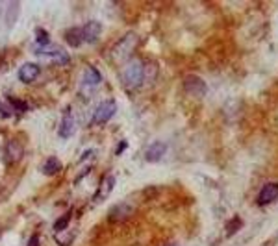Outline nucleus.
Wrapping results in <instances>:
<instances>
[{"instance_id": "f257e3e1", "label": "nucleus", "mask_w": 278, "mask_h": 246, "mask_svg": "<svg viewBox=\"0 0 278 246\" xmlns=\"http://www.w3.org/2000/svg\"><path fill=\"white\" fill-rule=\"evenodd\" d=\"M145 80V67L143 63L139 62V60H130V62H126L123 65V69H121V82L126 89H130V91H134L137 89Z\"/></svg>"}, {"instance_id": "f03ea898", "label": "nucleus", "mask_w": 278, "mask_h": 246, "mask_svg": "<svg viewBox=\"0 0 278 246\" xmlns=\"http://www.w3.org/2000/svg\"><path fill=\"white\" fill-rule=\"evenodd\" d=\"M135 41H137V37H135L134 33H128V35H124L121 41L117 43V46L114 48V58L117 62H124L126 58H130V54L134 50L135 46Z\"/></svg>"}, {"instance_id": "7ed1b4c3", "label": "nucleus", "mask_w": 278, "mask_h": 246, "mask_svg": "<svg viewBox=\"0 0 278 246\" xmlns=\"http://www.w3.org/2000/svg\"><path fill=\"white\" fill-rule=\"evenodd\" d=\"M115 111H117V104H115V100H106V102H102L97 109H95V113H93V123L95 124L108 123V121L115 115Z\"/></svg>"}, {"instance_id": "20e7f679", "label": "nucleus", "mask_w": 278, "mask_h": 246, "mask_svg": "<svg viewBox=\"0 0 278 246\" xmlns=\"http://www.w3.org/2000/svg\"><path fill=\"white\" fill-rule=\"evenodd\" d=\"M22 154H24V150H22V144L19 141H8L6 143V148H4V159L8 161V163H19L21 161Z\"/></svg>"}, {"instance_id": "39448f33", "label": "nucleus", "mask_w": 278, "mask_h": 246, "mask_svg": "<svg viewBox=\"0 0 278 246\" xmlns=\"http://www.w3.org/2000/svg\"><path fill=\"white\" fill-rule=\"evenodd\" d=\"M35 54H39V56H47V58H52L56 63H62V65H65V63H69V54L63 50V48H60V46H54V45H49L47 48H43V50H37Z\"/></svg>"}, {"instance_id": "423d86ee", "label": "nucleus", "mask_w": 278, "mask_h": 246, "mask_svg": "<svg viewBox=\"0 0 278 246\" xmlns=\"http://www.w3.org/2000/svg\"><path fill=\"white\" fill-rule=\"evenodd\" d=\"M82 41L83 43H95L98 39V35H100V31H102V26H100V22L97 21H89L85 22L82 28Z\"/></svg>"}, {"instance_id": "0eeeda50", "label": "nucleus", "mask_w": 278, "mask_h": 246, "mask_svg": "<svg viewBox=\"0 0 278 246\" xmlns=\"http://www.w3.org/2000/svg\"><path fill=\"white\" fill-rule=\"evenodd\" d=\"M278 198V184H265L262 187L260 195H258V204L267 205L271 202H275Z\"/></svg>"}, {"instance_id": "6e6552de", "label": "nucleus", "mask_w": 278, "mask_h": 246, "mask_svg": "<svg viewBox=\"0 0 278 246\" xmlns=\"http://www.w3.org/2000/svg\"><path fill=\"white\" fill-rule=\"evenodd\" d=\"M74 132V117H72V109L71 108H65L63 109V117L62 123H60V135L63 139L71 137V134Z\"/></svg>"}, {"instance_id": "1a4fd4ad", "label": "nucleus", "mask_w": 278, "mask_h": 246, "mask_svg": "<svg viewBox=\"0 0 278 246\" xmlns=\"http://www.w3.org/2000/svg\"><path fill=\"white\" fill-rule=\"evenodd\" d=\"M17 76H19V80L22 83L35 82V78L39 76V67L35 63H24L21 69H19V72H17Z\"/></svg>"}, {"instance_id": "9d476101", "label": "nucleus", "mask_w": 278, "mask_h": 246, "mask_svg": "<svg viewBox=\"0 0 278 246\" xmlns=\"http://www.w3.org/2000/svg\"><path fill=\"white\" fill-rule=\"evenodd\" d=\"M115 187V176L108 174L106 178H102V182H100V185H98V189H97V196H95V200H106L108 196H110V193L114 191Z\"/></svg>"}, {"instance_id": "9b49d317", "label": "nucleus", "mask_w": 278, "mask_h": 246, "mask_svg": "<svg viewBox=\"0 0 278 246\" xmlns=\"http://www.w3.org/2000/svg\"><path fill=\"white\" fill-rule=\"evenodd\" d=\"M184 87L187 89V92H189V94H196V96L206 94V83L202 82L198 76H189V78L185 80Z\"/></svg>"}, {"instance_id": "f8f14e48", "label": "nucleus", "mask_w": 278, "mask_h": 246, "mask_svg": "<svg viewBox=\"0 0 278 246\" xmlns=\"http://www.w3.org/2000/svg\"><path fill=\"white\" fill-rule=\"evenodd\" d=\"M167 152V146H165L162 141H156L148 146V150H147V161H150V163H156V161H160L162 157L165 155Z\"/></svg>"}, {"instance_id": "ddd939ff", "label": "nucleus", "mask_w": 278, "mask_h": 246, "mask_svg": "<svg viewBox=\"0 0 278 246\" xmlns=\"http://www.w3.org/2000/svg\"><path fill=\"white\" fill-rule=\"evenodd\" d=\"M134 213V207L132 205H115L110 213V220L112 222H117V220H124Z\"/></svg>"}, {"instance_id": "4468645a", "label": "nucleus", "mask_w": 278, "mask_h": 246, "mask_svg": "<svg viewBox=\"0 0 278 246\" xmlns=\"http://www.w3.org/2000/svg\"><path fill=\"white\" fill-rule=\"evenodd\" d=\"M50 45V37L49 33L43 30V28H35V46H33V52L37 50H43Z\"/></svg>"}, {"instance_id": "2eb2a0df", "label": "nucleus", "mask_w": 278, "mask_h": 246, "mask_svg": "<svg viewBox=\"0 0 278 246\" xmlns=\"http://www.w3.org/2000/svg\"><path fill=\"white\" fill-rule=\"evenodd\" d=\"M65 41L69 43L71 46H82V31L80 28H69L65 31Z\"/></svg>"}, {"instance_id": "dca6fc26", "label": "nucleus", "mask_w": 278, "mask_h": 246, "mask_svg": "<svg viewBox=\"0 0 278 246\" xmlns=\"http://www.w3.org/2000/svg\"><path fill=\"white\" fill-rule=\"evenodd\" d=\"M83 82L89 83V85H97V83L102 82V76H100V72L97 71L95 67H87L85 74H83Z\"/></svg>"}, {"instance_id": "f3484780", "label": "nucleus", "mask_w": 278, "mask_h": 246, "mask_svg": "<svg viewBox=\"0 0 278 246\" xmlns=\"http://www.w3.org/2000/svg\"><path fill=\"white\" fill-rule=\"evenodd\" d=\"M62 169V165H60V161L56 159V157H49L47 161H45V167H43V172L47 176H52V174H56L58 170Z\"/></svg>"}, {"instance_id": "a211bd4d", "label": "nucleus", "mask_w": 278, "mask_h": 246, "mask_svg": "<svg viewBox=\"0 0 278 246\" xmlns=\"http://www.w3.org/2000/svg\"><path fill=\"white\" fill-rule=\"evenodd\" d=\"M71 216H72V211H67L63 216H60L58 220H56V224H54V230L56 231H62V230H65L67 226H69V220H71Z\"/></svg>"}, {"instance_id": "6ab92c4d", "label": "nucleus", "mask_w": 278, "mask_h": 246, "mask_svg": "<svg viewBox=\"0 0 278 246\" xmlns=\"http://www.w3.org/2000/svg\"><path fill=\"white\" fill-rule=\"evenodd\" d=\"M8 100H10L11 106H13V108H15L17 111H21V113H22V111H26V109L30 108V106H28L26 102H22V100H19V98H13V96H8Z\"/></svg>"}, {"instance_id": "aec40b11", "label": "nucleus", "mask_w": 278, "mask_h": 246, "mask_svg": "<svg viewBox=\"0 0 278 246\" xmlns=\"http://www.w3.org/2000/svg\"><path fill=\"white\" fill-rule=\"evenodd\" d=\"M243 226V222H241V218L239 216H236V218H232V222H230V226H228V230H227V235H234L237 230Z\"/></svg>"}, {"instance_id": "412c9836", "label": "nucleus", "mask_w": 278, "mask_h": 246, "mask_svg": "<svg viewBox=\"0 0 278 246\" xmlns=\"http://www.w3.org/2000/svg\"><path fill=\"white\" fill-rule=\"evenodd\" d=\"M56 241H58L62 246H69L71 245V241H72V235H69V233H65V235H58L56 237Z\"/></svg>"}, {"instance_id": "4be33fe9", "label": "nucleus", "mask_w": 278, "mask_h": 246, "mask_svg": "<svg viewBox=\"0 0 278 246\" xmlns=\"http://www.w3.org/2000/svg\"><path fill=\"white\" fill-rule=\"evenodd\" d=\"M0 115H2V117H4V119H8V117H10L11 113L8 111V109H6V106H4V104L0 102Z\"/></svg>"}, {"instance_id": "5701e85b", "label": "nucleus", "mask_w": 278, "mask_h": 246, "mask_svg": "<svg viewBox=\"0 0 278 246\" xmlns=\"http://www.w3.org/2000/svg\"><path fill=\"white\" fill-rule=\"evenodd\" d=\"M28 246H39V237L37 235H32L30 241H28Z\"/></svg>"}, {"instance_id": "b1692460", "label": "nucleus", "mask_w": 278, "mask_h": 246, "mask_svg": "<svg viewBox=\"0 0 278 246\" xmlns=\"http://www.w3.org/2000/svg\"><path fill=\"white\" fill-rule=\"evenodd\" d=\"M126 144H128V143H126V141H123V143H121V144H119V146H117V150H115V154H117V155H119V154H123V152H124V148H126Z\"/></svg>"}, {"instance_id": "393cba45", "label": "nucleus", "mask_w": 278, "mask_h": 246, "mask_svg": "<svg viewBox=\"0 0 278 246\" xmlns=\"http://www.w3.org/2000/svg\"><path fill=\"white\" fill-rule=\"evenodd\" d=\"M167 246H176V245H167Z\"/></svg>"}]
</instances>
